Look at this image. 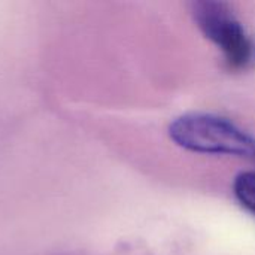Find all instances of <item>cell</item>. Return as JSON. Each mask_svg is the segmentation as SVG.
I'll list each match as a JSON object with an SVG mask.
<instances>
[{
    "label": "cell",
    "mask_w": 255,
    "mask_h": 255,
    "mask_svg": "<svg viewBox=\"0 0 255 255\" xmlns=\"http://www.w3.org/2000/svg\"><path fill=\"white\" fill-rule=\"evenodd\" d=\"M235 194L242 206L255 215V172H244L236 178Z\"/></svg>",
    "instance_id": "3957f363"
},
{
    "label": "cell",
    "mask_w": 255,
    "mask_h": 255,
    "mask_svg": "<svg viewBox=\"0 0 255 255\" xmlns=\"http://www.w3.org/2000/svg\"><path fill=\"white\" fill-rule=\"evenodd\" d=\"M169 134L173 142L188 151L254 157L255 139L235 123L212 114H187L176 118Z\"/></svg>",
    "instance_id": "6da1fadb"
},
{
    "label": "cell",
    "mask_w": 255,
    "mask_h": 255,
    "mask_svg": "<svg viewBox=\"0 0 255 255\" xmlns=\"http://www.w3.org/2000/svg\"><path fill=\"white\" fill-rule=\"evenodd\" d=\"M193 15L208 39L217 43L233 67L245 66L251 55V43L227 4L221 1H196Z\"/></svg>",
    "instance_id": "7a4b0ae2"
}]
</instances>
